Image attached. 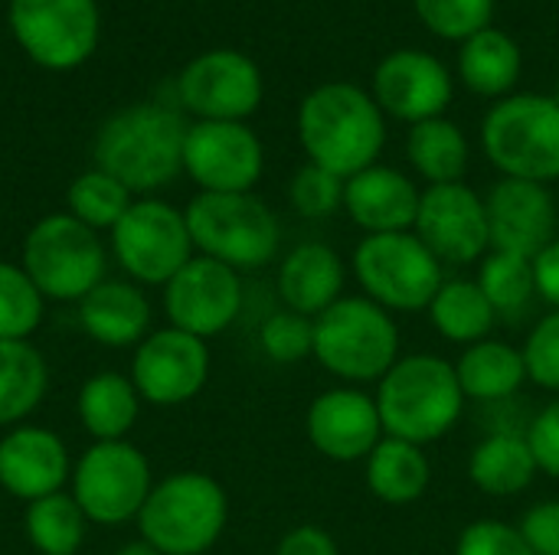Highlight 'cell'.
Here are the masks:
<instances>
[{
  "label": "cell",
  "mask_w": 559,
  "mask_h": 555,
  "mask_svg": "<svg viewBox=\"0 0 559 555\" xmlns=\"http://www.w3.org/2000/svg\"><path fill=\"white\" fill-rule=\"evenodd\" d=\"M298 141L308 164L347 180L377 164L386 144V121L370 92L350 82H328L305 95L298 108Z\"/></svg>",
  "instance_id": "6da1fadb"
},
{
  "label": "cell",
  "mask_w": 559,
  "mask_h": 555,
  "mask_svg": "<svg viewBox=\"0 0 559 555\" xmlns=\"http://www.w3.org/2000/svg\"><path fill=\"white\" fill-rule=\"evenodd\" d=\"M187 121L164 101H138L115 111L95 134V167L131 193H154L183 170Z\"/></svg>",
  "instance_id": "7a4b0ae2"
},
{
  "label": "cell",
  "mask_w": 559,
  "mask_h": 555,
  "mask_svg": "<svg viewBox=\"0 0 559 555\" xmlns=\"http://www.w3.org/2000/svg\"><path fill=\"white\" fill-rule=\"evenodd\" d=\"M373 399L383 419V432L419 448L449 435L468 402L459 386L455 363L436 353L400 357L377 383Z\"/></svg>",
  "instance_id": "3957f363"
},
{
  "label": "cell",
  "mask_w": 559,
  "mask_h": 555,
  "mask_svg": "<svg viewBox=\"0 0 559 555\" xmlns=\"http://www.w3.org/2000/svg\"><path fill=\"white\" fill-rule=\"evenodd\" d=\"M229 520V497L223 484L203 471H177L147 494L138 530L160 555H206Z\"/></svg>",
  "instance_id": "277c9868"
},
{
  "label": "cell",
  "mask_w": 559,
  "mask_h": 555,
  "mask_svg": "<svg viewBox=\"0 0 559 555\" xmlns=\"http://www.w3.org/2000/svg\"><path fill=\"white\" fill-rule=\"evenodd\" d=\"M331 376L357 386L380 383L400 360V327L370 298H341L314 317V353Z\"/></svg>",
  "instance_id": "5b68a950"
},
{
  "label": "cell",
  "mask_w": 559,
  "mask_h": 555,
  "mask_svg": "<svg viewBox=\"0 0 559 555\" xmlns=\"http://www.w3.org/2000/svg\"><path fill=\"white\" fill-rule=\"evenodd\" d=\"M183 216L193 249L236 272L262 268L278 255V219L255 193H197Z\"/></svg>",
  "instance_id": "8992f818"
},
{
  "label": "cell",
  "mask_w": 559,
  "mask_h": 555,
  "mask_svg": "<svg viewBox=\"0 0 559 555\" xmlns=\"http://www.w3.org/2000/svg\"><path fill=\"white\" fill-rule=\"evenodd\" d=\"M488 160L514 180H559V105L554 95H508L481 124Z\"/></svg>",
  "instance_id": "52a82bcc"
},
{
  "label": "cell",
  "mask_w": 559,
  "mask_h": 555,
  "mask_svg": "<svg viewBox=\"0 0 559 555\" xmlns=\"http://www.w3.org/2000/svg\"><path fill=\"white\" fill-rule=\"evenodd\" d=\"M23 272L46 301H82L105 281V245L69 213L43 216L23 239Z\"/></svg>",
  "instance_id": "ba28073f"
},
{
  "label": "cell",
  "mask_w": 559,
  "mask_h": 555,
  "mask_svg": "<svg viewBox=\"0 0 559 555\" xmlns=\"http://www.w3.org/2000/svg\"><path fill=\"white\" fill-rule=\"evenodd\" d=\"M354 278L364 288V298L390 314L429 311L445 281L442 262L419 242L416 232L364 236L354 249Z\"/></svg>",
  "instance_id": "9c48e42d"
},
{
  "label": "cell",
  "mask_w": 559,
  "mask_h": 555,
  "mask_svg": "<svg viewBox=\"0 0 559 555\" xmlns=\"http://www.w3.org/2000/svg\"><path fill=\"white\" fill-rule=\"evenodd\" d=\"M7 23L26 59L49 72L85 65L102 36L98 0H10Z\"/></svg>",
  "instance_id": "30bf717a"
},
{
  "label": "cell",
  "mask_w": 559,
  "mask_h": 555,
  "mask_svg": "<svg viewBox=\"0 0 559 555\" xmlns=\"http://www.w3.org/2000/svg\"><path fill=\"white\" fill-rule=\"evenodd\" d=\"M151 491V461L131 442H95L72 468V497L98 527L138 520Z\"/></svg>",
  "instance_id": "8fae6325"
},
{
  "label": "cell",
  "mask_w": 559,
  "mask_h": 555,
  "mask_svg": "<svg viewBox=\"0 0 559 555\" xmlns=\"http://www.w3.org/2000/svg\"><path fill=\"white\" fill-rule=\"evenodd\" d=\"M111 249L118 265L134 285H167L190 258L193 239L187 216L154 196L134 200L128 213L111 229Z\"/></svg>",
  "instance_id": "7c38bea8"
},
{
  "label": "cell",
  "mask_w": 559,
  "mask_h": 555,
  "mask_svg": "<svg viewBox=\"0 0 559 555\" xmlns=\"http://www.w3.org/2000/svg\"><path fill=\"white\" fill-rule=\"evenodd\" d=\"M265 170L259 134L246 121H193L183 141V173L200 193H252Z\"/></svg>",
  "instance_id": "4fadbf2b"
},
{
  "label": "cell",
  "mask_w": 559,
  "mask_h": 555,
  "mask_svg": "<svg viewBox=\"0 0 559 555\" xmlns=\"http://www.w3.org/2000/svg\"><path fill=\"white\" fill-rule=\"evenodd\" d=\"M177 98L197 121H246L262 105V72L246 52L210 49L183 65Z\"/></svg>",
  "instance_id": "5bb4252c"
},
{
  "label": "cell",
  "mask_w": 559,
  "mask_h": 555,
  "mask_svg": "<svg viewBox=\"0 0 559 555\" xmlns=\"http://www.w3.org/2000/svg\"><path fill=\"white\" fill-rule=\"evenodd\" d=\"M128 376L144 402L160 409L183 406L197 399L210 379V347L177 327L151 330L134 347Z\"/></svg>",
  "instance_id": "9a60e30c"
},
{
  "label": "cell",
  "mask_w": 559,
  "mask_h": 555,
  "mask_svg": "<svg viewBox=\"0 0 559 555\" xmlns=\"http://www.w3.org/2000/svg\"><path fill=\"white\" fill-rule=\"evenodd\" d=\"M242 311V278L236 268L193 255L164 285V314L170 327L210 340L236 324Z\"/></svg>",
  "instance_id": "2e32d148"
},
{
  "label": "cell",
  "mask_w": 559,
  "mask_h": 555,
  "mask_svg": "<svg viewBox=\"0 0 559 555\" xmlns=\"http://www.w3.org/2000/svg\"><path fill=\"white\" fill-rule=\"evenodd\" d=\"M413 232L442 265H475L491 252L485 200L465 183L426 186Z\"/></svg>",
  "instance_id": "e0dca14e"
},
{
  "label": "cell",
  "mask_w": 559,
  "mask_h": 555,
  "mask_svg": "<svg viewBox=\"0 0 559 555\" xmlns=\"http://www.w3.org/2000/svg\"><path fill=\"white\" fill-rule=\"evenodd\" d=\"M485 209L491 252H508L534 262L557 239V200L544 183L504 177L491 186Z\"/></svg>",
  "instance_id": "ac0fdd59"
},
{
  "label": "cell",
  "mask_w": 559,
  "mask_h": 555,
  "mask_svg": "<svg viewBox=\"0 0 559 555\" xmlns=\"http://www.w3.org/2000/svg\"><path fill=\"white\" fill-rule=\"evenodd\" d=\"M452 72L442 59L423 49H396L373 72V101L383 114L396 121H429L442 118L452 105Z\"/></svg>",
  "instance_id": "d6986e66"
},
{
  "label": "cell",
  "mask_w": 559,
  "mask_h": 555,
  "mask_svg": "<svg viewBox=\"0 0 559 555\" xmlns=\"http://www.w3.org/2000/svg\"><path fill=\"white\" fill-rule=\"evenodd\" d=\"M305 425L314 451L341 464L367 461V455L386 438L377 399L354 386L321 393L308 406Z\"/></svg>",
  "instance_id": "ffe728a7"
},
{
  "label": "cell",
  "mask_w": 559,
  "mask_h": 555,
  "mask_svg": "<svg viewBox=\"0 0 559 555\" xmlns=\"http://www.w3.org/2000/svg\"><path fill=\"white\" fill-rule=\"evenodd\" d=\"M72 478L66 442L43 425H13L0 438V487L16 500H43L59 494Z\"/></svg>",
  "instance_id": "44dd1931"
},
{
  "label": "cell",
  "mask_w": 559,
  "mask_h": 555,
  "mask_svg": "<svg viewBox=\"0 0 559 555\" xmlns=\"http://www.w3.org/2000/svg\"><path fill=\"white\" fill-rule=\"evenodd\" d=\"M419 196L423 193L403 170L373 164V167L347 177L344 209L367 236L413 232L416 213H419Z\"/></svg>",
  "instance_id": "7402d4cb"
},
{
  "label": "cell",
  "mask_w": 559,
  "mask_h": 555,
  "mask_svg": "<svg viewBox=\"0 0 559 555\" xmlns=\"http://www.w3.org/2000/svg\"><path fill=\"white\" fill-rule=\"evenodd\" d=\"M344 285L347 265L324 242H301L278 265V294L285 307L311 321L344 298Z\"/></svg>",
  "instance_id": "603a6c76"
},
{
  "label": "cell",
  "mask_w": 559,
  "mask_h": 555,
  "mask_svg": "<svg viewBox=\"0 0 559 555\" xmlns=\"http://www.w3.org/2000/svg\"><path fill=\"white\" fill-rule=\"evenodd\" d=\"M79 324L102 347H138L151 334V301L134 281H102L79 301Z\"/></svg>",
  "instance_id": "cb8c5ba5"
},
{
  "label": "cell",
  "mask_w": 559,
  "mask_h": 555,
  "mask_svg": "<svg viewBox=\"0 0 559 555\" xmlns=\"http://www.w3.org/2000/svg\"><path fill=\"white\" fill-rule=\"evenodd\" d=\"M367 487L377 500L386 507H409L416 504L432 481V464L419 445H409L403 438H383L367 455Z\"/></svg>",
  "instance_id": "d4e9b609"
},
{
  "label": "cell",
  "mask_w": 559,
  "mask_h": 555,
  "mask_svg": "<svg viewBox=\"0 0 559 555\" xmlns=\"http://www.w3.org/2000/svg\"><path fill=\"white\" fill-rule=\"evenodd\" d=\"M75 412L82 429L95 442H128V432L134 429L141 412V396L131 376L95 373L82 383L75 396Z\"/></svg>",
  "instance_id": "484cf974"
},
{
  "label": "cell",
  "mask_w": 559,
  "mask_h": 555,
  "mask_svg": "<svg viewBox=\"0 0 559 555\" xmlns=\"http://www.w3.org/2000/svg\"><path fill=\"white\" fill-rule=\"evenodd\" d=\"M537 461L527 445V435L498 432L475 445L468 458V481L488 497H514L524 494L537 478Z\"/></svg>",
  "instance_id": "4316f807"
},
{
  "label": "cell",
  "mask_w": 559,
  "mask_h": 555,
  "mask_svg": "<svg viewBox=\"0 0 559 555\" xmlns=\"http://www.w3.org/2000/svg\"><path fill=\"white\" fill-rule=\"evenodd\" d=\"M459 386L465 399L475 402H504L527 383L524 353L504 340H481L465 347V353L455 363Z\"/></svg>",
  "instance_id": "83f0119b"
},
{
  "label": "cell",
  "mask_w": 559,
  "mask_h": 555,
  "mask_svg": "<svg viewBox=\"0 0 559 555\" xmlns=\"http://www.w3.org/2000/svg\"><path fill=\"white\" fill-rule=\"evenodd\" d=\"M521 49L504 29H481L459 49V75L468 92L485 98H508L521 79Z\"/></svg>",
  "instance_id": "f1b7e54d"
},
{
  "label": "cell",
  "mask_w": 559,
  "mask_h": 555,
  "mask_svg": "<svg viewBox=\"0 0 559 555\" xmlns=\"http://www.w3.org/2000/svg\"><path fill=\"white\" fill-rule=\"evenodd\" d=\"M49 389V366L29 340H0V425H23Z\"/></svg>",
  "instance_id": "f546056e"
},
{
  "label": "cell",
  "mask_w": 559,
  "mask_h": 555,
  "mask_svg": "<svg viewBox=\"0 0 559 555\" xmlns=\"http://www.w3.org/2000/svg\"><path fill=\"white\" fill-rule=\"evenodd\" d=\"M429 321L445 340L472 347V343L488 340V334L498 324V314L491 301L485 298V291L478 288V281L445 278L429 304Z\"/></svg>",
  "instance_id": "4dcf8cb0"
},
{
  "label": "cell",
  "mask_w": 559,
  "mask_h": 555,
  "mask_svg": "<svg viewBox=\"0 0 559 555\" xmlns=\"http://www.w3.org/2000/svg\"><path fill=\"white\" fill-rule=\"evenodd\" d=\"M406 154L416 173L429 183H462L468 170V141L462 128L449 118H429L409 128Z\"/></svg>",
  "instance_id": "1f68e13d"
},
{
  "label": "cell",
  "mask_w": 559,
  "mask_h": 555,
  "mask_svg": "<svg viewBox=\"0 0 559 555\" xmlns=\"http://www.w3.org/2000/svg\"><path fill=\"white\" fill-rule=\"evenodd\" d=\"M88 517L75 504L72 494H49L43 500L26 504L23 530L29 546L39 555H79L85 543Z\"/></svg>",
  "instance_id": "d6a6232c"
},
{
  "label": "cell",
  "mask_w": 559,
  "mask_h": 555,
  "mask_svg": "<svg viewBox=\"0 0 559 555\" xmlns=\"http://www.w3.org/2000/svg\"><path fill=\"white\" fill-rule=\"evenodd\" d=\"M131 203H134V193L121 180H115L111 173H105L98 167L79 173L66 190V213L95 232H102V229L111 232Z\"/></svg>",
  "instance_id": "836d02e7"
},
{
  "label": "cell",
  "mask_w": 559,
  "mask_h": 555,
  "mask_svg": "<svg viewBox=\"0 0 559 555\" xmlns=\"http://www.w3.org/2000/svg\"><path fill=\"white\" fill-rule=\"evenodd\" d=\"M478 288L485 291V298L491 301L498 317H511L518 321L521 314L531 311L534 298H537V285H534V262L521 258V255H508V252H488L481 258L478 268Z\"/></svg>",
  "instance_id": "e575fe53"
},
{
  "label": "cell",
  "mask_w": 559,
  "mask_h": 555,
  "mask_svg": "<svg viewBox=\"0 0 559 555\" xmlns=\"http://www.w3.org/2000/svg\"><path fill=\"white\" fill-rule=\"evenodd\" d=\"M46 298L23 265L0 262V340H29L43 324Z\"/></svg>",
  "instance_id": "d590c367"
},
{
  "label": "cell",
  "mask_w": 559,
  "mask_h": 555,
  "mask_svg": "<svg viewBox=\"0 0 559 555\" xmlns=\"http://www.w3.org/2000/svg\"><path fill=\"white\" fill-rule=\"evenodd\" d=\"M413 7L429 33L455 43L488 29L495 16V0H413Z\"/></svg>",
  "instance_id": "8d00e7d4"
},
{
  "label": "cell",
  "mask_w": 559,
  "mask_h": 555,
  "mask_svg": "<svg viewBox=\"0 0 559 555\" xmlns=\"http://www.w3.org/2000/svg\"><path fill=\"white\" fill-rule=\"evenodd\" d=\"M344 186H347L344 177L318 164H305L301 170H295L288 183V203L305 219H328L337 209H344Z\"/></svg>",
  "instance_id": "74e56055"
},
{
  "label": "cell",
  "mask_w": 559,
  "mask_h": 555,
  "mask_svg": "<svg viewBox=\"0 0 559 555\" xmlns=\"http://www.w3.org/2000/svg\"><path fill=\"white\" fill-rule=\"evenodd\" d=\"M259 343L272 363H282V366L301 363L305 357L314 353V321L285 307L262 324Z\"/></svg>",
  "instance_id": "f35d334b"
},
{
  "label": "cell",
  "mask_w": 559,
  "mask_h": 555,
  "mask_svg": "<svg viewBox=\"0 0 559 555\" xmlns=\"http://www.w3.org/2000/svg\"><path fill=\"white\" fill-rule=\"evenodd\" d=\"M521 353H524L527 379L559 396V311H550L534 324Z\"/></svg>",
  "instance_id": "ab89813d"
},
{
  "label": "cell",
  "mask_w": 559,
  "mask_h": 555,
  "mask_svg": "<svg viewBox=\"0 0 559 555\" xmlns=\"http://www.w3.org/2000/svg\"><path fill=\"white\" fill-rule=\"evenodd\" d=\"M455 555H534L527 540L521 536L518 527L495 520V517H481L475 523H468L459 533Z\"/></svg>",
  "instance_id": "60d3db41"
},
{
  "label": "cell",
  "mask_w": 559,
  "mask_h": 555,
  "mask_svg": "<svg viewBox=\"0 0 559 555\" xmlns=\"http://www.w3.org/2000/svg\"><path fill=\"white\" fill-rule=\"evenodd\" d=\"M524 435L534 451L537 471L559 481V396L534 415V422L527 425Z\"/></svg>",
  "instance_id": "b9f144b4"
},
{
  "label": "cell",
  "mask_w": 559,
  "mask_h": 555,
  "mask_svg": "<svg viewBox=\"0 0 559 555\" xmlns=\"http://www.w3.org/2000/svg\"><path fill=\"white\" fill-rule=\"evenodd\" d=\"M518 530L534 555H559V500L534 504L521 517Z\"/></svg>",
  "instance_id": "7bdbcfd3"
},
{
  "label": "cell",
  "mask_w": 559,
  "mask_h": 555,
  "mask_svg": "<svg viewBox=\"0 0 559 555\" xmlns=\"http://www.w3.org/2000/svg\"><path fill=\"white\" fill-rule=\"evenodd\" d=\"M275 555H341V550H337V543H334L331 533H324L314 523H305V527L288 530L278 540Z\"/></svg>",
  "instance_id": "ee69618b"
},
{
  "label": "cell",
  "mask_w": 559,
  "mask_h": 555,
  "mask_svg": "<svg viewBox=\"0 0 559 555\" xmlns=\"http://www.w3.org/2000/svg\"><path fill=\"white\" fill-rule=\"evenodd\" d=\"M534 285L537 298L559 311V236L534 258Z\"/></svg>",
  "instance_id": "f6af8a7d"
},
{
  "label": "cell",
  "mask_w": 559,
  "mask_h": 555,
  "mask_svg": "<svg viewBox=\"0 0 559 555\" xmlns=\"http://www.w3.org/2000/svg\"><path fill=\"white\" fill-rule=\"evenodd\" d=\"M115 555H160L154 546H147L144 540H134V543H124Z\"/></svg>",
  "instance_id": "bcb514c9"
},
{
  "label": "cell",
  "mask_w": 559,
  "mask_h": 555,
  "mask_svg": "<svg viewBox=\"0 0 559 555\" xmlns=\"http://www.w3.org/2000/svg\"><path fill=\"white\" fill-rule=\"evenodd\" d=\"M554 101L559 105V79H557V88H554Z\"/></svg>",
  "instance_id": "7dc6e473"
}]
</instances>
